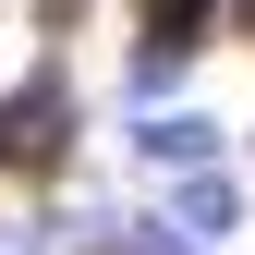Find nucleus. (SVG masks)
Segmentation results:
<instances>
[{
  "label": "nucleus",
  "instance_id": "5",
  "mask_svg": "<svg viewBox=\"0 0 255 255\" xmlns=\"http://www.w3.org/2000/svg\"><path fill=\"white\" fill-rule=\"evenodd\" d=\"M182 73H195L182 49H134V61H122V98H134V110H158V98H182Z\"/></svg>",
  "mask_w": 255,
  "mask_h": 255
},
{
  "label": "nucleus",
  "instance_id": "8",
  "mask_svg": "<svg viewBox=\"0 0 255 255\" xmlns=\"http://www.w3.org/2000/svg\"><path fill=\"white\" fill-rule=\"evenodd\" d=\"M231 37H255V0H231Z\"/></svg>",
  "mask_w": 255,
  "mask_h": 255
},
{
  "label": "nucleus",
  "instance_id": "1",
  "mask_svg": "<svg viewBox=\"0 0 255 255\" xmlns=\"http://www.w3.org/2000/svg\"><path fill=\"white\" fill-rule=\"evenodd\" d=\"M61 158H73V73H61V61H37V73L0 98V170L49 182Z\"/></svg>",
  "mask_w": 255,
  "mask_h": 255
},
{
  "label": "nucleus",
  "instance_id": "3",
  "mask_svg": "<svg viewBox=\"0 0 255 255\" xmlns=\"http://www.w3.org/2000/svg\"><path fill=\"white\" fill-rule=\"evenodd\" d=\"M219 24H231V0H134V49H182V61H207Z\"/></svg>",
  "mask_w": 255,
  "mask_h": 255
},
{
  "label": "nucleus",
  "instance_id": "2",
  "mask_svg": "<svg viewBox=\"0 0 255 255\" xmlns=\"http://www.w3.org/2000/svg\"><path fill=\"white\" fill-rule=\"evenodd\" d=\"M231 158V134L195 110V122H134V170H158V182H182V170H219Z\"/></svg>",
  "mask_w": 255,
  "mask_h": 255
},
{
  "label": "nucleus",
  "instance_id": "7",
  "mask_svg": "<svg viewBox=\"0 0 255 255\" xmlns=\"http://www.w3.org/2000/svg\"><path fill=\"white\" fill-rule=\"evenodd\" d=\"M0 255H49V219H0Z\"/></svg>",
  "mask_w": 255,
  "mask_h": 255
},
{
  "label": "nucleus",
  "instance_id": "4",
  "mask_svg": "<svg viewBox=\"0 0 255 255\" xmlns=\"http://www.w3.org/2000/svg\"><path fill=\"white\" fill-rule=\"evenodd\" d=\"M170 219H182L195 243H219V231L243 219V182H231V170H182V182H170Z\"/></svg>",
  "mask_w": 255,
  "mask_h": 255
},
{
  "label": "nucleus",
  "instance_id": "6",
  "mask_svg": "<svg viewBox=\"0 0 255 255\" xmlns=\"http://www.w3.org/2000/svg\"><path fill=\"white\" fill-rule=\"evenodd\" d=\"M122 255H207L182 219H122Z\"/></svg>",
  "mask_w": 255,
  "mask_h": 255
}]
</instances>
